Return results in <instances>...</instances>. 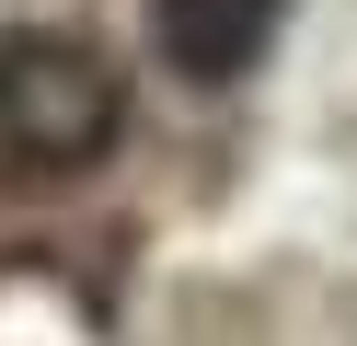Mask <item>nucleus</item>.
Here are the masks:
<instances>
[{"label":"nucleus","instance_id":"nucleus-1","mask_svg":"<svg viewBox=\"0 0 357 346\" xmlns=\"http://www.w3.org/2000/svg\"><path fill=\"white\" fill-rule=\"evenodd\" d=\"M127 127V81L81 35H0V185L93 173Z\"/></svg>","mask_w":357,"mask_h":346},{"label":"nucleus","instance_id":"nucleus-2","mask_svg":"<svg viewBox=\"0 0 357 346\" xmlns=\"http://www.w3.org/2000/svg\"><path fill=\"white\" fill-rule=\"evenodd\" d=\"M277 12L288 0H150V46L185 81H242L265 58V35H277Z\"/></svg>","mask_w":357,"mask_h":346}]
</instances>
